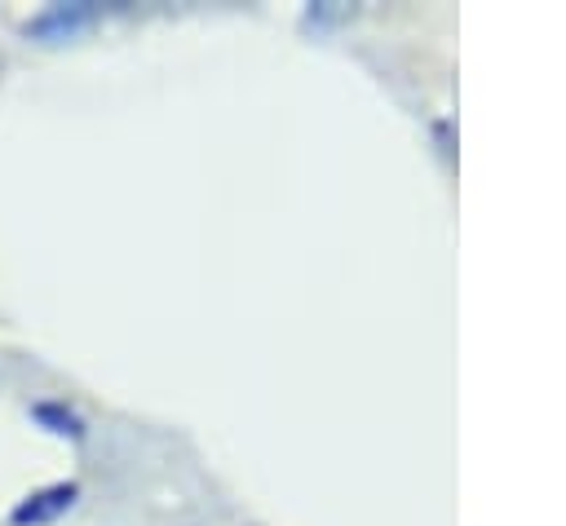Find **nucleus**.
Wrapping results in <instances>:
<instances>
[{
	"mask_svg": "<svg viewBox=\"0 0 566 526\" xmlns=\"http://www.w3.org/2000/svg\"><path fill=\"white\" fill-rule=\"evenodd\" d=\"M88 18V9H80V4H71V9H49L44 18H35V35H71L80 22Z\"/></svg>",
	"mask_w": 566,
	"mask_h": 526,
	"instance_id": "f257e3e1",
	"label": "nucleus"
}]
</instances>
